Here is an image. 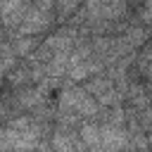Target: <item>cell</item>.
<instances>
[{
	"instance_id": "3",
	"label": "cell",
	"mask_w": 152,
	"mask_h": 152,
	"mask_svg": "<svg viewBox=\"0 0 152 152\" xmlns=\"http://www.w3.org/2000/svg\"><path fill=\"white\" fill-rule=\"evenodd\" d=\"M52 12H55V0H33L24 21L19 24L17 33L19 36H36L45 31L52 24Z\"/></svg>"
},
{
	"instance_id": "4",
	"label": "cell",
	"mask_w": 152,
	"mask_h": 152,
	"mask_svg": "<svg viewBox=\"0 0 152 152\" xmlns=\"http://www.w3.org/2000/svg\"><path fill=\"white\" fill-rule=\"evenodd\" d=\"M86 90L100 102V107H116L119 104V88L109 76H95L90 83H86Z\"/></svg>"
},
{
	"instance_id": "8",
	"label": "cell",
	"mask_w": 152,
	"mask_h": 152,
	"mask_svg": "<svg viewBox=\"0 0 152 152\" xmlns=\"http://www.w3.org/2000/svg\"><path fill=\"white\" fill-rule=\"evenodd\" d=\"M43 100H45L43 88H24L17 93V104H21V107H38Z\"/></svg>"
},
{
	"instance_id": "14",
	"label": "cell",
	"mask_w": 152,
	"mask_h": 152,
	"mask_svg": "<svg viewBox=\"0 0 152 152\" xmlns=\"http://www.w3.org/2000/svg\"><path fill=\"white\" fill-rule=\"evenodd\" d=\"M147 33H150V28H147V26H135V28L126 31V36H121V38H124V43H126L128 48H138V45H142V43H145Z\"/></svg>"
},
{
	"instance_id": "5",
	"label": "cell",
	"mask_w": 152,
	"mask_h": 152,
	"mask_svg": "<svg viewBox=\"0 0 152 152\" xmlns=\"http://www.w3.org/2000/svg\"><path fill=\"white\" fill-rule=\"evenodd\" d=\"M131 142V135L116 124L100 126V150L97 152H124Z\"/></svg>"
},
{
	"instance_id": "13",
	"label": "cell",
	"mask_w": 152,
	"mask_h": 152,
	"mask_svg": "<svg viewBox=\"0 0 152 152\" xmlns=\"http://www.w3.org/2000/svg\"><path fill=\"white\" fill-rule=\"evenodd\" d=\"M81 5H86V0H55V12L59 19H69Z\"/></svg>"
},
{
	"instance_id": "11",
	"label": "cell",
	"mask_w": 152,
	"mask_h": 152,
	"mask_svg": "<svg viewBox=\"0 0 152 152\" xmlns=\"http://www.w3.org/2000/svg\"><path fill=\"white\" fill-rule=\"evenodd\" d=\"M78 135H81V140L86 142V147L100 150V126H97V124H83V126L78 128Z\"/></svg>"
},
{
	"instance_id": "6",
	"label": "cell",
	"mask_w": 152,
	"mask_h": 152,
	"mask_svg": "<svg viewBox=\"0 0 152 152\" xmlns=\"http://www.w3.org/2000/svg\"><path fill=\"white\" fill-rule=\"evenodd\" d=\"M52 150L55 152H83L86 142L81 140V135H76L74 131H69L66 126H59L52 133Z\"/></svg>"
},
{
	"instance_id": "7",
	"label": "cell",
	"mask_w": 152,
	"mask_h": 152,
	"mask_svg": "<svg viewBox=\"0 0 152 152\" xmlns=\"http://www.w3.org/2000/svg\"><path fill=\"white\" fill-rule=\"evenodd\" d=\"M102 69H104V62L95 55V57H90V59H86V62H78V64L69 66V76H71L74 81H86L88 76H95V74H100Z\"/></svg>"
},
{
	"instance_id": "9",
	"label": "cell",
	"mask_w": 152,
	"mask_h": 152,
	"mask_svg": "<svg viewBox=\"0 0 152 152\" xmlns=\"http://www.w3.org/2000/svg\"><path fill=\"white\" fill-rule=\"evenodd\" d=\"M128 100H131V104L138 107V109H145V107L152 104V95H150V90H147L145 86H140V83H133V86L128 88Z\"/></svg>"
},
{
	"instance_id": "10",
	"label": "cell",
	"mask_w": 152,
	"mask_h": 152,
	"mask_svg": "<svg viewBox=\"0 0 152 152\" xmlns=\"http://www.w3.org/2000/svg\"><path fill=\"white\" fill-rule=\"evenodd\" d=\"M135 64H138L140 76H142L145 81H150V78H152V43H145V45H142L140 55L135 57Z\"/></svg>"
},
{
	"instance_id": "1",
	"label": "cell",
	"mask_w": 152,
	"mask_h": 152,
	"mask_svg": "<svg viewBox=\"0 0 152 152\" xmlns=\"http://www.w3.org/2000/svg\"><path fill=\"white\" fill-rule=\"evenodd\" d=\"M57 107H59V114H71V116H95L100 112V102L86 88H78V86L62 88Z\"/></svg>"
},
{
	"instance_id": "2",
	"label": "cell",
	"mask_w": 152,
	"mask_h": 152,
	"mask_svg": "<svg viewBox=\"0 0 152 152\" xmlns=\"http://www.w3.org/2000/svg\"><path fill=\"white\" fill-rule=\"evenodd\" d=\"M128 0H86L83 10L74 21H90V24H114L126 14Z\"/></svg>"
},
{
	"instance_id": "15",
	"label": "cell",
	"mask_w": 152,
	"mask_h": 152,
	"mask_svg": "<svg viewBox=\"0 0 152 152\" xmlns=\"http://www.w3.org/2000/svg\"><path fill=\"white\" fill-rule=\"evenodd\" d=\"M138 124L142 126V131H145V133H150V135H152V107L140 109V114H138Z\"/></svg>"
},
{
	"instance_id": "12",
	"label": "cell",
	"mask_w": 152,
	"mask_h": 152,
	"mask_svg": "<svg viewBox=\"0 0 152 152\" xmlns=\"http://www.w3.org/2000/svg\"><path fill=\"white\" fill-rule=\"evenodd\" d=\"M12 50H14V55H19V57H31V55L38 50V38L19 36V38L12 43Z\"/></svg>"
},
{
	"instance_id": "16",
	"label": "cell",
	"mask_w": 152,
	"mask_h": 152,
	"mask_svg": "<svg viewBox=\"0 0 152 152\" xmlns=\"http://www.w3.org/2000/svg\"><path fill=\"white\" fill-rule=\"evenodd\" d=\"M147 90H150V95H152V78L147 81Z\"/></svg>"
}]
</instances>
